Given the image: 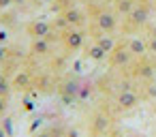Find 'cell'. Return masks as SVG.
<instances>
[{"label":"cell","instance_id":"cell-1","mask_svg":"<svg viewBox=\"0 0 156 137\" xmlns=\"http://www.w3.org/2000/svg\"><path fill=\"white\" fill-rule=\"evenodd\" d=\"M150 13H152V2H137V7H135L126 17H122V24H120L122 32L130 34V32L141 30V28L147 24Z\"/></svg>","mask_w":156,"mask_h":137},{"label":"cell","instance_id":"cell-2","mask_svg":"<svg viewBox=\"0 0 156 137\" xmlns=\"http://www.w3.org/2000/svg\"><path fill=\"white\" fill-rule=\"evenodd\" d=\"M139 105H141V94H137L133 88H126V90L115 92V96L111 101V107H113L115 114H130Z\"/></svg>","mask_w":156,"mask_h":137},{"label":"cell","instance_id":"cell-3","mask_svg":"<svg viewBox=\"0 0 156 137\" xmlns=\"http://www.w3.org/2000/svg\"><path fill=\"white\" fill-rule=\"evenodd\" d=\"M135 62V56L126 47V41H118V45L107 54V64L111 69H128Z\"/></svg>","mask_w":156,"mask_h":137},{"label":"cell","instance_id":"cell-4","mask_svg":"<svg viewBox=\"0 0 156 137\" xmlns=\"http://www.w3.org/2000/svg\"><path fill=\"white\" fill-rule=\"evenodd\" d=\"M86 28H66L64 32H60V41H62V47L66 54H73V52H79L83 45H86Z\"/></svg>","mask_w":156,"mask_h":137},{"label":"cell","instance_id":"cell-5","mask_svg":"<svg viewBox=\"0 0 156 137\" xmlns=\"http://www.w3.org/2000/svg\"><path fill=\"white\" fill-rule=\"evenodd\" d=\"M152 77H154V62H150L147 56L135 58V62L130 64V79H137V81H150Z\"/></svg>","mask_w":156,"mask_h":137},{"label":"cell","instance_id":"cell-6","mask_svg":"<svg viewBox=\"0 0 156 137\" xmlns=\"http://www.w3.org/2000/svg\"><path fill=\"white\" fill-rule=\"evenodd\" d=\"M60 15H62V20L66 22L69 28H86V24H88V11H83L81 7H75V5H71Z\"/></svg>","mask_w":156,"mask_h":137},{"label":"cell","instance_id":"cell-7","mask_svg":"<svg viewBox=\"0 0 156 137\" xmlns=\"http://www.w3.org/2000/svg\"><path fill=\"white\" fill-rule=\"evenodd\" d=\"M111 128H113V118H111V114H107V111H96L92 118H90V133L92 135H103V133H111Z\"/></svg>","mask_w":156,"mask_h":137},{"label":"cell","instance_id":"cell-8","mask_svg":"<svg viewBox=\"0 0 156 137\" xmlns=\"http://www.w3.org/2000/svg\"><path fill=\"white\" fill-rule=\"evenodd\" d=\"M126 41V47L130 49V54L135 58H143L147 56V41L145 39H139V37H130V39H124Z\"/></svg>","mask_w":156,"mask_h":137},{"label":"cell","instance_id":"cell-9","mask_svg":"<svg viewBox=\"0 0 156 137\" xmlns=\"http://www.w3.org/2000/svg\"><path fill=\"white\" fill-rule=\"evenodd\" d=\"M30 32H32L34 39H49L51 34H56L54 26L47 24V22H34V24H30Z\"/></svg>","mask_w":156,"mask_h":137},{"label":"cell","instance_id":"cell-10","mask_svg":"<svg viewBox=\"0 0 156 137\" xmlns=\"http://www.w3.org/2000/svg\"><path fill=\"white\" fill-rule=\"evenodd\" d=\"M111 9L120 15V17H126L135 7H137V0H111Z\"/></svg>","mask_w":156,"mask_h":137},{"label":"cell","instance_id":"cell-11","mask_svg":"<svg viewBox=\"0 0 156 137\" xmlns=\"http://www.w3.org/2000/svg\"><path fill=\"white\" fill-rule=\"evenodd\" d=\"M30 49L34 56H49L51 54V41L49 39H34Z\"/></svg>","mask_w":156,"mask_h":137},{"label":"cell","instance_id":"cell-12","mask_svg":"<svg viewBox=\"0 0 156 137\" xmlns=\"http://www.w3.org/2000/svg\"><path fill=\"white\" fill-rule=\"evenodd\" d=\"M86 56H88L90 60H94V62H103V60H107V52H105V49H103L96 41H94V43L86 49Z\"/></svg>","mask_w":156,"mask_h":137},{"label":"cell","instance_id":"cell-13","mask_svg":"<svg viewBox=\"0 0 156 137\" xmlns=\"http://www.w3.org/2000/svg\"><path fill=\"white\" fill-rule=\"evenodd\" d=\"M94 41H96V43H98V45H101V47L107 52V54H109V52H111V49L118 45V39H115L113 34H101V37H96Z\"/></svg>","mask_w":156,"mask_h":137},{"label":"cell","instance_id":"cell-14","mask_svg":"<svg viewBox=\"0 0 156 137\" xmlns=\"http://www.w3.org/2000/svg\"><path fill=\"white\" fill-rule=\"evenodd\" d=\"M147 54L156 56V37H150L147 39Z\"/></svg>","mask_w":156,"mask_h":137},{"label":"cell","instance_id":"cell-15","mask_svg":"<svg viewBox=\"0 0 156 137\" xmlns=\"http://www.w3.org/2000/svg\"><path fill=\"white\" fill-rule=\"evenodd\" d=\"M39 137H58V131H45V133H41Z\"/></svg>","mask_w":156,"mask_h":137},{"label":"cell","instance_id":"cell-16","mask_svg":"<svg viewBox=\"0 0 156 137\" xmlns=\"http://www.w3.org/2000/svg\"><path fill=\"white\" fill-rule=\"evenodd\" d=\"M111 0H88V5H109Z\"/></svg>","mask_w":156,"mask_h":137},{"label":"cell","instance_id":"cell-17","mask_svg":"<svg viewBox=\"0 0 156 137\" xmlns=\"http://www.w3.org/2000/svg\"><path fill=\"white\" fill-rule=\"evenodd\" d=\"M92 137H111V133H103V135H92Z\"/></svg>","mask_w":156,"mask_h":137},{"label":"cell","instance_id":"cell-18","mask_svg":"<svg viewBox=\"0 0 156 137\" xmlns=\"http://www.w3.org/2000/svg\"><path fill=\"white\" fill-rule=\"evenodd\" d=\"M137 2H152V0H137Z\"/></svg>","mask_w":156,"mask_h":137},{"label":"cell","instance_id":"cell-19","mask_svg":"<svg viewBox=\"0 0 156 137\" xmlns=\"http://www.w3.org/2000/svg\"><path fill=\"white\" fill-rule=\"evenodd\" d=\"M0 109H2V103H0Z\"/></svg>","mask_w":156,"mask_h":137}]
</instances>
